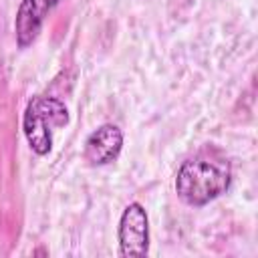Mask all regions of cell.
Listing matches in <instances>:
<instances>
[{
  "label": "cell",
  "instance_id": "obj_1",
  "mask_svg": "<svg viewBox=\"0 0 258 258\" xmlns=\"http://www.w3.org/2000/svg\"><path fill=\"white\" fill-rule=\"evenodd\" d=\"M230 181L232 169L228 159L216 149H206L183 161L175 177V189L181 202L198 208L220 198L230 187Z\"/></svg>",
  "mask_w": 258,
  "mask_h": 258
},
{
  "label": "cell",
  "instance_id": "obj_2",
  "mask_svg": "<svg viewBox=\"0 0 258 258\" xmlns=\"http://www.w3.org/2000/svg\"><path fill=\"white\" fill-rule=\"evenodd\" d=\"M69 123L67 107L54 97H34L24 111L22 129L30 149L38 155H46L52 147V129Z\"/></svg>",
  "mask_w": 258,
  "mask_h": 258
},
{
  "label": "cell",
  "instance_id": "obj_3",
  "mask_svg": "<svg viewBox=\"0 0 258 258\" xmlns=\"http://www.w3.org/2000/svg\"><path fill=\"white\" fill-rule=\"evenodd\" d=\"M121 256H145L149 248V222L145 208L137 202L129 204L119 220Z\"/></svg>",
  "mask_w": 258,
  "mask_h": 258
},
{
  "label": "cell",
  "instance_id": "obj_4",
  "mask_svg": "<svg viewBox=\"0 0 258 258\" xmlns=\"http://www.w3.org/2000/svg\"><path fill=\"white\" fill-rule=\"evenodd\" d=\"M123 147V133L117 125H101L85 141V159L91 165H107L115 161Z\"/></svg>",
  "mask_w": 258,
  "mask_h": 258
},
{
  "label": "cell",
  "instance_id": "obj_5",
  "mask_svg": "<svg viewBox=\"0 0 258 258\" xmlns=\"http://www.w3.org/2000/svg\"><path fill=\"white\" fill-rule=\"evenodd\" d=\"M56 0H22L16 12V42L20 48H26L34 42V38L40 32V26L46 18V14L52 10Z\"/></svg>",
  "mask_w": 258,
  "mask_h": 258
}]
</instances>
